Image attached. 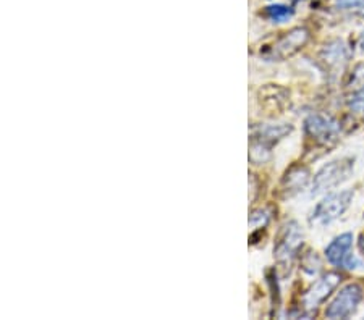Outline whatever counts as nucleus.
<instances>
[{"mask_svg": "<svg viewBox=\"0 0 364 320\" xmlns=\"http://www.w3.org/2000/svg\"><path fill=\"white\" fill-rule=\"evenodd\" d=\"M353 170L355 159H351V157H340V159L331 160L314 175L311 194L319 196L336 189L337 186L343 184L346 180H350L351 175H353Z\"/></svg>", "mask_w": 364, "mask_h": 320, "instance_id": "nucleus-1", "label": "nucleus"}, {"mask_svg": "<svg viewBox=\"0 0 364 320\" xmlns=\"http://www.w3.org/2000/svg\"><path fill=\"white\" fill-rule=\"evenodd\" d=\"M304 241V235L301 226H299L295 220L287 222L282 226L277 240L274 244V258L282 267H289L293 264V260L301 251Z\"/></svg>", "mask_w": 364, "mask_h": 320, "instance_id": "nucleus-2", "label": "nucleus"}, {"mask_svg": "<svg viewBox=\"0 0 364 320\" xmlns=\"http://www.w3.org/2000/svg\"><path fill=\"white\" fill-rule=\"evenodd\" d=\"M355 193L351 189L337 191V193L327 194L318 206L314 207V211L311 212L309 222L313 225H328L333 220L342 217V215L348 211L353 201Z\"/></svg>", "mask_w": 364, "mask_h": 320, "instance_id": "nucleus-3", "label": "nucleus"}, {"mask_svg": "<svg viewBox=\"0 0 364 320\" xmlns=\"http://www.w3.org/2000/svg\"><path fill=\"white\" fill-rule=\"evenodd\" d=\"M364 291L358 283H348L338 291L336 298L327 306V319H348L356 312L358 306L363 301Z\"/></svg>", "mask_w": 364, "mask_h": 320, "instance_id": "nucleus-4", "label": "nucleus"}, {"mask_svg": "<svg viewBox=\"0 0 364 320\" xmlns=\"http://www.w3.org/2000/svg\"><path fill=\"white\" fill-rule=\"evenodd\" d=\"M326 258L338 269H356L360 262L353 254V235L351 233H342V235L333 238L331 244L326 248Z\"/></svg>", "mask_w": 364, "mask_h": 320, "instance_id": "nucleus-5", "label": "nucleus"}, {"mask_svg": "<svg viewBox=\"0 0 364 320\" xmlns=\"http://www.w3.org/2000/svg\"><path fill=\"white\" fill-rule=\"evenodd\" d=\"M304 131L306 135L314 139L318 144L331 145L337 143L340 136V125L337 120L332 116L322 115V114H311L306 121H304Z\"/></svg>", "mask_w": 364, "mask_h": 320, "instance_id": "nucleus-6", "label": "nucleus"}, {"mask_svg": "<svg viewBox=\"0 0 364 320\" xmlns=\"http://www.w3.org/2000/svg\"><path fill=\"white\" fill-rule=\"evenodd\" d=\"M340 280H342V277H340L337 272H327L322 277H319L318 280L311 285V288L306 291V293L303 294L301 301H303L304 309L309 312L318 309L322 302L332 294V291L338 287Z\"/></svg>", "mask_w": 364, "mask_h": 320, "instance_id": "nucleus-7", "label": "nucleus"}, {"mask_svg": "<svg viewBox=\"0 0 364 320\" xmlns=\"http://www.w3.org/2000/svg\"><path fill=\"white\" fill-rule=\"evenodd\" d=\"M309 40V33L304 28H295L291 31L285 33L277 43L274 44L271 50L272 58H279V60H285L291 55H295L298 50H301Z\"/></svg>", "mask_w": 364, "mask_h": 320, "instance_id": "nucleus-8", "label": "nucleus"}, {"mask_svg": "<svg viewBox=\"0 0 364 320\" xmlns=\"http://www.w3.org/2000/svg\"><path fill=\"white\" fill-rule=\"evenodd\" d=\"M348 58V49H346L342 40H332L321 52V62L324 63L326 70L332 77H337L340 72H343Z\"/></svg>", "mask_w": 364, "mask_h": 320, "instance_id": "nucleus-9", "label": "nucleus"}, {"mask_svg": "<svg viewBox=\"0 0 364 320\" xmlns=\"http://www.w3.org/2000/svg\"><path fill=\"white\" fill-rule=\"evenodd\" d=\"M309 183V170L301 165L290 168L282 180V191L285 196H295L306 188Z\"/></svg>", "mask_w": 364, "mask_h": 320, "instance_id": "nucleus-10", "label": "nucleus"}, {"mask_svg": "<svg viewBox=\"0 0 364 320\" xmlns=\"http://www.w3.org/2000/svg\"><path fill=\"white\" fill-rule=\"evenodd\" d=\"M293 130L291 125L282 123V125H262L252 133V139L259 141L262 144L274 148V144H277L280 139H284L287 135H290Z\"/></svg>", "mask_w": 364, "mask_h": 320, "instance_id": "nucleus-11", "label": "nucleus"}, {"mask_svg": "<svg viewBox=\"0 0 364 320\" xmlns=\"http://www.w3.org/2000/svg\"><path fill=\"white\" fill-rule=\"evenodd\" d=\"M271 149L269 145L262 144L256 139H251V145H250V160L255 165H261L266 164V162L271 159Z\"/></svg>", "mask_w": 364, "mask_h": 320, "instance_id": "nucleus-12", "label": "nucleus"}, {"mask_svg": "<svg viewBox=\"0 0 364 320\" xmlns=\"http://www.w3.org/2000/svg\"><path fill=\"white\" fill-rule=\"evenodd\" d=\"M266 15L274 23H284L293 16V9L287 7V5H271V7L266 9Z\"/></svg>", "mask_w": 364, "mask_h": 320, "instance_id": "nucleus-13", "label": "nucleus"}, {"mask_svg": "<svg viewBox=\"0 0 364 320\" xmlns=\"http://www.w3.org/2000/svg\"><path fill=\"white\" fill-rule=\"evenodd\" d=\"M301 269L306 273H309V275L318 273L321 269V260L318 258V254L313 251H308L306 254H304L303 260H301Z\"/></svg>", "mask_w": 364, "mask_h": 320, "instance_id": "nucleus-14", "label": "nucleus"}, {"mask_svg": "<svg viewBox=\"0 0 364 320\" xmlns=\"http://www.w3.org/2000/svg\"><path fill=\"white\" fill-rule=\"evenodd\" d=\"M350 87V89H353L355 92L361 91L364 87V63H360V65H356L353 73H351L350 77V81L348 84H346Z\"/></svg>", "mask_w": 364, "mask_h": 320, "instance_id": "nucleus-15", "label": "nucleus"}, {"mask_svg": "<svg viewBox=\"0 0 364 320\" xmlns=\"http://www.w3.org/2000/svg\"><path fill=\"white\" fill-rule=\"evenodd\" d=\"M333 5L342 10H355L358 15L364 16V0H333Z\"/></svg>", "mask_w": 364, "mask_h": 320, "instance_id": "nucleus-16", "label": "nucleus"}, {"mask_svg": "<svg viewBox=\"0 0 364 320\" xmlns=\"http://www.w3.org/2000/svg\"><path fill=\"white\" fill-rule=\"evenodd\" d=\"M269 220H271V215H269L266 209H259V211H255L251 214L250 224L252 226H256V228H262V226H266L269 224Z\"/></svg>", "mask_w": 364, "mask_h": 320, "instance_id": "nucleus-17", "label": "nucleus"}, {"mask_svg": "<svg viewBox=\"0 0 364 320\" xmlns=\"http://www.w3.org/2000/svg\"><path fill=\"white\" fill-rule=\"evenodd\" d=\"M350 107L356 110V112H364V87L361 91H358L353 94L350 101Z\"/></svg>", "mask_w": 364, "mask_h": 320, "instance_id": "nucleus-18", "label": "nucleus"}, {"mask_svg": "<svg viewBox=\"0 0 364 320\" xmlns=\"http://www.w3.org/2000/svg\"><path fill=\"white\" fill-rule=\"evenodd\" d=\"M358 48H360V50L364 54V34L360 38V43H358Z\"/></svg>", "mask_w": 364, "mask_h": 320, "instance_id": "nucleus-19", "label": "nucleus"}]
</instances>
